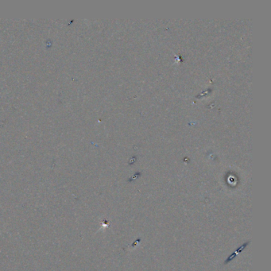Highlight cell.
I'll return each mask as SVG.
<instances>
[{"label": "cell", "mask_w": 271, "mask_h": 271, "mask_svg": "<svg viewBox=\"0 0 271 271\" xmlns=\"http://www.w3.org/2000/svg\"><path fill=\"white\" fill-rule=\"evenodd\" d=\"M248 244H249V242H247V243H244V244L242 245V247H240V248H238V249H237L236 250H235V252H234L233 254H232V255H231V256H230V257H229V258H228L227 259V260L225 261V264H226V263H228L229 262H230V261L232 260V259H233V258H235V256H236V255H238V254H239V253L241 252V250H242L244 249L245 247H247V246Z\"/></svg>", "instance_id": "obj_1"}]
</instances>
